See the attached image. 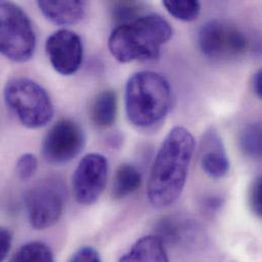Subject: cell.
I'll use <instances>...</instances> for the list:
<instances>
[{
    "label": "cell",
    "instance_id": "3957f363",
    "mask_svg": "<svg viewBox=\"0 0 262 262\" xmlns=\"http://www.w3.org/2000/svg\"><path fill=\"white\" fill-rule=\"evenodd\" d=\"M126 113L138 128H150L161 122L169 112L171 89L167 80L158 73L142 71L127 82Z\"/></svg>",
    "mask_w": 262,
    "mask_h": 262
},
{
    "label": "cell",
    "instance_id": "5b68a950",
    "mask_svg": "<svg viewBox=\"0 0 262 262\" xmlns=\"http://www.w3.org/2000/svg\"><path fill=\"white\" fill-rule=\"evenodd\" d=\"M36 49L31 19L16 4L0 1V53L14 62H26Z\"/></svg>",
    "mask_w": 262,
    "mask_h": 262
},
{
    "label": "cell",
    "instance_id": "cb8c5ba5",
    "mask_svg": "<svg viewBox=\"0 0 262 262\" xmlns=\"http://www.w3.org/2000/svg\"><path fill=\"white\" fill-rule=\"evenodd\" d=\"M251 88L253 93L258 99L262 98V72L261 70H258L252 77L251 81Z\"/></svg>",
    "mask_w": 262,
    "mask_h": 262
},
{
    "label": "cell",
    "instance_id": "7402d4cb",
    "mask_svg": "<svg viewBox=\"0 0 262 262\" xmlns=\"http://www.w3.org/2000/svg\"><path fill=\"white\" fill-rule=\"evenodd\" d=\"M70 262H101V258L96 249L85 246L75 252Z\"/></svg>",
    "mask_w": 262,
    "mask_h": 262
},
{
    "label": "cell",
    "instance_id": "d6986e66",
    "mask_svg": "<svg viewBox=\"0 0 262 262\" xmlns=\"http://www.w3.org/2000/svg\"><path fill=\"white\" fill-rule=\"evenodd\" d=\"M143 4L135 1L115 2L112 6V14L118 26L126 25L142 16Z\"/></svg>",
    "mask_w": 262,
    "mask_h": 262
},
{
    "label": "cell",
    "instance_id": "603a6c76",
    "mask_svg": "<svg viewBox=\"0 0 262 262\" xmlns=\"http://www.w3.org/2000/svg\"><path fill=\"white\" fill-rule=\"evenodd\" d=\"M11 240L10 232L5 228L0 227V262L4 261L7 257L11 246Z\"/></svg>",
    "mask_w": 262,
    "mask_h": 262
},
{
    "label": "cell",
    "instance_id": "8992f818",
    "mask_svg": "<svg viewBox=\"0 0 262 262\" xmlns=\"http://www.w3.org/2000/svg\"><path fill=\"white\" fill-rule=\"evenodd\" d=\"M198 46L208 59L227 62L245 56L249 41L238 26L224 19H211L201 27Z\"/></svg>",
    "mask_w": 262,
    "mask_h": 262
},
{
    "label": "cell",
    "instance_id": "4fadbf2b",
    "mask_svg": "<svg viewBox=\"0 0 262 262\" xmlns=\"http://www.w3.org/2000/svg\"><path fill=\"white\" fill-rule=\"evenodd\" d=\"M119 262H169L163 241L158 236L139 239Z\"/></svg>",
    "mask_w": 262,
    "mask_h": 262
},
{
    "label": "cell",
    "instance_id": "9c48e42d",
    "mask_svg": "<svg viewBox=\"0 0 262 262\" xmlns=\"http://www.w3.org/2000/svg\"><path fill=\"white\" fill-rule=\"evenodd\" d=\"M108 174L104 155L90 153L82 158L73 176V192L81 205H92L102 195Z\"/></svg>",
    "mask_w": 262,
    "mask_h": 262
},
{
    "label": "cell",
    "instance_id": "9a60e30c",
    "mask_svg": "<svg viewBox=\"0 0 262 262\" xmlns=\"http://www.w3.org/2000/svg\"><path fill=\"white\" fill-rule=\"evenodd\" d=\"M142 183L141 172L129 163L119 166L113 184V196L117 199L125 198L136 192Z\"/></svg>",
    "mask_w": 262,
    "mask_h": 262
},
{
    "label": "cell",
    "instance_id": "52a82bcc",
    "mask_svg": "<svg viewBox=\"0 0 262 262\" xmlns=\"http://www.w3.org/2000/svg\"><path fill=\"white\" fill-rule=\"evenodd\" d=\"M26 202L32 227L36 230H45L55 225L62 215L63 188L55 180L40 183L28 193Z\"/></svg>",
    "mask_w": 262,
    "mask_h": 262
},
{
    "label": "cell",
    "instance_id": "5bb4252c",
    "mask_svg": "<svg viewBox=\"0 0 262 262\" xmlns=\"http://www.w3.org/2000/svg\"><path fill=\"white\" fill-rule=\"evenodd\" d=\"M118 113V98L113 90L101 92L91 106V119L99 128H108L116 122Z\"/></svg>",
    "mask_w": 262,
    "mask_h": 262
},
{
    "label": "cell",
    "instance_id": "e0dca14e",
    "mask_svg": "<svg viewBox=\"0 0 262 262\" xmlns=\"http://www.w3.org/2000/svg\"><path fill=\"white\" fill-rule=\"evenodd\" d=\"M239 143L243 153L253 159L261 156V124L252 123L241 132Z\"/></svg>",
    "mask_w": 262,
    "mask_h": 262
},
{
    "label": "cell",
    "instance_id": "2e32d148",
    "mask_svg": "<svg viewBox=\"0 0 262 262\" xmlns=\"http://www.w3.org/2000/svg\"><path fill=\"white\" fill-rule=\"evenodd\" d=\"M9 262H54V257L48 245L34 241L23 245Z\"/></svg>",
    "mask_w": 262,
    "mask_h": 262
},
{
    "label": "cell",
    "instance_id": "ffe728a7",
    "mask_svg": "<svg viewBox=\"0 0 262 262\" xmlns=\"http://www.w3.org/2000/svg\"><path fill=\"white\" fill-rule=\"evenodd\" d=\"M38 168V159L32 153L23 154L16 161V172L23 181L30 180Z\"/></svg>",
    "mask_w": 262,
    "mask_h": 262
},
{
    "label": "cell",
    "instance_id": "30bf717a",
    "mask_svg": "<svg viewBox=\"0 0 262 262\" xmlns=\"http://www.w3.org/2000/svg\"><path fill=\"white\" fill-rule=\"evenodd\" d=\"M45 49L53 69L62 76L76 74L83 62L84 48L81 37L70 30H58L46 40Z\"/></svg>",
    "mask_w": 262,
    "mask_h": 262
},
{
    "label": "cell",
    "instance_id": "8fae6325",
    "mask_svg": "<svg viewBox=\"0 0 262 262\" xmlns=\"http://www.w3.org/2000/svg\"><path fill=\"white\" fill-rule=\"evenodd\" d=\"M200 165L211 179H223L230 171V160L219 132L210 127L204 132L200 141Z\"/></svg>",
    "mask_w": 262,
    "mask_h": 262
},
{
    "label": "cell",
    "instance_id": "ac0fdd59",
    "mask_svg": "<svg viewBox=\"0 0 262 262\" xmlns=\"http://www.w3.org/2000/svg\"><path fill=\"white\" fill-rule=\"evenodd\" d=\"M162 3L171 16L183 21L195 20L201 10L200 3L193 0H164Z\"/></svg>",
    "mask_w": 262,
    "mask_h": 262
},
{
    "label": "cell",
    "instance_id": "ba28073f",
    "mask_svg": "<svg viewBox=\"0 0 262 262\" xmlns=\"http://www.w3.org/2000/svg\"><path fill=\"white\" fill-rule=\"evenodd\" d=\"M86 135L73 120H61L46 134L42 144L43 157L53 164H64L75 159L84 149Z\"/></svg>",
    "mask_w": 262,
    "mask_h": 262
},
{
    "label": "cell",
    "instance_id": "6da1fadb",
    "mask_svg": "<svg viewBox=\"0 0 262 262\" xmlns=\"http://www.w3.org/2000/svg\"><path fill=\"white\" fill-rule=\"evenodd\" d=\"M195 150L193 135L184 127H174L166 135L151 167L147 197L155 208L173 204L186 185Z\"/></svg>",
    "mask_w": 262,
    "mask_h": 262
},
{
    "label": "cell",
    "instance_id": "44dd1931",
    "mask_svg": "<svg viewBox=\"0 0 262 262\" xmlns=\"http://www.w3.org/2000/svg\"><path fill=\"white\" fill-rule=\"evenodd\" d=\"M248 203L251 211L256 216L260 217L262 214V180L261 177L256 178L250 188L248 193Z\"/></svg>",
    "mask_w": 262,
    "mask_h": 262
},
{
    "label": "cell",
    "instance_id": "7c38bea8",
    "mask_svg": "<svg viewBox=\"0 0 262 262\" xmlns=\"http://www.w3.org/2000/svg\"><path fill=\"white\" fill-rule=\"evenodd\" d=\"M42 14L58 26H72L81 21L86 15L87 4L80 0L38 1Z\"/></svg>",
    "mask_w": 262,
    "mask_h": 262
},
{
    "label": "cell",
    "instance_id": "277c9868",
    "mask_svg": "<svg viewBox=\"0 0 262 262\" xmlns=\"http://www.w3.org/2000/svg\"><path fill=\"white\" fill-rule=\"evenodd\" d=\"M4 100L19 123L29 129L46 126L53 118L54 107L47 91L28 78L9 80L3 91Z\"/></svg>",
    "mask_w": 262,
    "mask_h": 262
},
{
    "label": "cell",
    "instance_id": "7a4b0ae2",
    "mask_svg": "<svg viewBox=\"0 0 262 262\" xmlns=\"http://www.w3.org/2000/svg\"><path fill=\"white\" fill-rule=\"evenodd\" d=\"M169 23L157 13L142 15L118 26L110 36L108 49L120 62L153 60L160 56L161 46L170 40Z\"/></svg>",
    "mask_w": 262,
    "mask_h": 262
}]
</instances>
